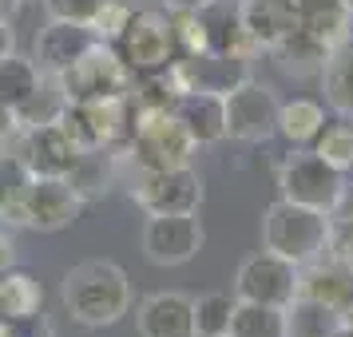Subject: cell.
Returning <instances> with one entry per match:
<instances>
[{"label":"cell","mask_w":353,"mask_h":337,"mask_svg":"<svg viewBox=\"0 0 353 337\" xmlns=\"http://www.w3.org/2000/svg\"><path fill=\"white\" fill-rule=\"evenodd\" d=\"M128 194L143 214H194L203 207V175L191 163L167 167V171H143L128 183Z\"/></svg>","instance_id":"obj_8"},{"label":"cell","mask_w":353,"mask_h":337,"mask_svg":"<svg viewBox=\"0 0 353 337\" xmlns=\"http://www.w3.org/2000/svg\"><path fill=\"white\" fill-rule=\"evenodd\" d=\"M234 298L286 309L298 298V266L286 262L282 254H274V250L246 258L239 266V274H234Z\"/></svg>","instance_id":"obj_11"},{"label":"cell","mask_w":353,"mask_h":337,"mask_svg":"<svg viewBox=\"0 0 353 337\" xmlns=\"http://www.w3.org/2000/svg\"><path fill=\"white\" fill-rule=\"evenodd\" d=\"M115 56L131 68V76L167 72L175 64V32L167 8H131L128 24L112 40Z\"/></svg>","instance_id":"obj_6"},{"label":"cell","mask_w":353,"mask_h":337,"mask_svg":"<svg viewBox=\"0 0 353 337\" xmlns=\"http://www.w3.org/2000/svg\"><path fill=\"white\" fill-rule=\"evenodd\" d=\"M219 337H230V334H219Z\"/></svg>","instance_id":"obj_46"},{"label":"cell","mask_w":353,"mask_h":337,"mask_svg":"<svg viewBox=\"0 0 353 337\" xmlns=\"http://www.w3.org/2000/svg\"><path fill=\"white\" fill-rule=\"evenodd\" d=\"M167 12H199L203 4H210V0H159Z\"/></svg>","instance_id":"obj_41"},{"label":"cell","mask_w":353,"mask_h":337,"mask_svg":"<svg viewBox=\"0 0 353 337\" xmlns=\"http://www.w3.org/2000/svg\"><path fill=\"white\" fill-rule=\"evenodd\" d=\"M330 254L345 258L353 266V194L350 191H345V198L330 214Z\"/></svg>","instance_id":"obj_33"},{"label":"cell","mask_w":353,"mask_h":337,"mask_svg":"<svg viewBox=\"0 0 353 337\" xmlns=\"http://www.w3.org/2000/svg\"><path fill=\"white\" fill-rule=\"evenodd\" d=\"M230 337H286V309L239 302L230 314Z\"/></svg>","instance_id":"obj_30"},{"label":"cell","mask_w":353,"mask_h":337,"mask_svg":"<svg viewBox=\"0 0 353 337\" xmlns=\"http://www.w3.org/2000/svg\"><path fill=\"white\" fill-rule=\"evenodd\" d=\"M135 123V108L128 96L119 99H99V103H64L60 127L72 135V143L80 151L96 147H123Z\"/></svg>","instance_id":"obj_7"},{"label":"cell","mask_w":353,"mask_h":337,"mask_svg":"<svg viewBox=\"0 0 353 337\" xmlns=\"http://www.w3.org/2000/svg\"><path fill=\"white\" fill-rule=\"evenodd\" d=\"M345 4H350V8H353V0H345Z\"/></svg>","instance_id":"obj_45"},{"label":"cell","mask_w":353,"mask_h":337,"mask_svg":"<svg viewBox=\"0 0 353 337\" xmlns=\"http://www.w3.org/2000/svg\"><path fill=\"white\" fill-rule=\"evenodd\" d=\"M135 329L139 337H199L194 334V298L179 289L147 294L135 309Z\"/></svg>","instance_id":"obj_16"},{"label":"cell","mask_w":353,"mask_h":337,"mask_svg":"<svg viewBox=\"0 0 353 337\" xmlns=\"http://www.w3.org/2000/svg\"><path fill=\"white\" fill-rule=\"evenodd\" d=\"M298 294L302 298H314V302L334 305V309H345L353 302V266L345 258H337L325 250L321 258L298 266Z\"/></svg>","instance_id":"obj_18"},{"label":"cell","mask_w":353,"mask_h":337,"mask_svg":"<svg viewBox=\"0 0 353 337\" xmlns=\"http://www.w3.org/2000/svg\"><path fill=\"white\" fill-rule=\"evenodd\" d=\"M83 198L68 178H32V187L24 194V214L20 226H32L40 234H56L80 218Z\"/></svg>","instance_id":"obj_14"},{"label":"cell","mask_w":353,"mask_h":337,"mask_svg":"<svg viewBox=\"0 0 353 337\" xmlns=\"http://www.w3.org/2000/svg\"><path fill=\"white\" fill-rule=\"evenodd\" d=\"M0 151H4V147H0Z\"/></svg>","instance_id":"obj_47"},{"label":"cell","mask_w":353,"mask_h":337,"mask_svg":"<svg viewBox=\"0 0 353 337\" xmlns=\"http://www.w3.org/2000/svg\"><path fill=\"white\" fill-rule=\"evenodd\" d=\"M44 314V286L28 270H0V318H36Z\"/></svg>","instance_id":"obj_25"},{"label":"cell","mask_w":353,"mask_h":337,"mask_svg":"<svg viewBox=\"0 0 353 337\" xmlns=\"http://www.w3.org/2000/svg\"><path fill=\"white\" fill-rule=\"evenodd\" d=\"M64 103H99V99H119L131 92V68L115 56L112 44L96 40L92 48L83 52L76 64H68L60 76H52Z\"/></svg>","instance_id":"obj_5"},{"label":"cell","mask_w":353,"mask_h":337,"mask_svg":"<svg viewBox=\"0 0 353 337\" xmlns=\"http://www.w3.org/2000/svg\"><path fill=\"white\" fill-rule=\"evenodd\" d=\"M0 337H52V325L44 314H36V318H0Z\"/></svg>","instance_id":"obj_37"},{"label":"cell","mask_w":353,"mask_h":337,"mask_svg":"<svg viewBox=\"0 0 353 337\" xmlns=\"http://www.w3.org/2000/svg\"><path fill=\"white\" fill-rule=\"evenodd\" d=\"M103 0H44L48 20H76V24H92Z\"/></svg>","instance_id":"obj_36"},{"label":"cell","mask_w":353,"mask_h":337,"mask_svg":"<svg viewBox=\"0 0 353 337\" xmlns=\"http://www.w3.org/2000/svg\"><path fill=\"white\" fill-rule=\"evenodd\" d=\"M270 52H274V64L282 68L286 76H294V80L321 76V68L330 60V44H321L318 36H310L305 28H290Z\"/></svg>","instance_id":"obj_23"},{"label":"cell","mask_w":353,"mask_h":337,"mask_svg":"<svg viewBox=\"0 0 353 337\" xmlns=\"http://www.w3.org/2000/svg\"><path fill=\"white\" fill-rule=\"evenodd\" d=\"M32 171L24 167L17 151H0V223H17L20 226V214H24V194L32 187Z\"/></svg>","instance_id":"obj_28"},{"label":"cell","mask_w":353,"mask_h":337,"mask_svg":"<svg viewBox=\"0 0 353 337\" xmlns=\"http://www.w3.org/2000/svg\"><path fill=\"white\" fill-rule=\"evenodd\" d=\"M239 20L254 52H270L290 28H298L294 0H239Z\"/></svg>","instance_id":"obj_19"},{"label":"cell","mask_w":353,"mask_h":337,"mask_svg":"<svg viewBox=\"0 0 353 337\" xmlns=\"http://www.w3.org/2000/svg\"><path fill=\"white\" fill-rule=\"evenodd\" d=\"M239 298L234 294H203L194 298V334L199 337H219V334H230V314H234Z\"/></svg>","instance_id":"obj_31"},{"label":"cell","mask_w":353,"mask_h":337,"mask_svg":"<svg viewBox=\"0 0 353 337\" xmlns=\"http://www.w3.org/2000/svg\"><path fill=\"white\" fill-rule=\"evenodd\" d=\"M131 17V0H103V8L96 12V20H92V32L103 40V44H112L115 36H119V28L128 24Z\"/></svg>","instance_id":"obj_35"},{"label":"cell","mask_w":353,"mask_h":337,"mask_svg":"<svg viewBox=\"0 0 353 337\" xmlns=\"http://www.w3.org/2000/svg\"><path fill=\"white\" fill-rule=\"evenodd\" d=\"M179 92H210L226 96L239 83L250 80V60L230 56V52H199V56H175V64L167 68Z\"/></svg>","instance_id":"obj_12"},{"label":"cell","mask_w":353,"mask_h":337,"mask_svg":"<svg viewBox=\"0 0 353 337\" xmlns=\"http://www.w3.org/2000/svg\"><path fill=\"white\" fill-rule=\"evenodd\" d=\"M325 127V108L318 99H290L278 108V135H286L290 147H305Z\"/></svg>","instance_id":"obj_29"},{"label":"cell","mask_w":353,"mask_h":337,"mask_svg":"<svg viewBox=\"0 0 353 337\" xmlns=\"http://www.w3.org/2000/svg\"><path fill=\"white\" fill-rule=\"evenodd\" d=\"M294 12H298V28L318 36L330 48L353 36V8L345 0H294Z\"/></svg>","instance_id":"obj_22"},{"label":"cell","mask_w":353,"mask_h":337,"mask_svg":"<svg viewBox=\"0 0 353 337\" xmlns=\"http://www.w3.org/2000/svg\"><path fill=\"white\" fill-rule=\"evenodd\" d=\"M20 4H24V0H0V20H12L20 12Z\"/></svg>","instance_id":"obj_42"},{"label":"cell","mask_w":353,"mask_h":337,"mask_svg":"<svg viewBox=\"0 0 353 337\" xmlns=\"http://www.w3.org/2000/svg\"><path fill=\"white\" fill-rule=\"evenodd\" d=\"M20 131V123H17V112H12V108H4V103H0V147L8 143V139H12V135H17Z\"/></svg>","instance_id":"obj_38"},{"label":"cell","mask_w":353,"mask_h":337,"mask_svg":"<svg viewBox=\"0 0 353 337\" xmlns=\"http://www.w3.org/2000/svg\"><path fill=\"white\" fill-rule=\"evenodd\" d=\"M68 183L76 187L83 203H96L103 194L128 183V151L123 147H96V151H80V159L72 167Z\"/></svg>","instance_id":"obj_17"},{"label":"cell","mask_w":353,"mask_h":337,"mask_svg":"<svg viewBox=\"0 0 353 337\" xmlns=\"http://www.w3.org/2000/svg\"><path fill=\"white\" fill-rule=\"evenodd\" d=\"M171 32H175V56L207 52V32H203L199 12H171Z\"/></svg>","instance_id":"obj_34"},{"label":"cell","mask_w":353,"mask_h":337,"mask_svg":"<svg viewBox=\"0 0 353 337\" xmlns=\"http://www.w3.org/2000/svg\"><path fill=\"white\" fill-rule=\"evenodd\" d=\"M17 135H20L17 155L24 159V167H28L36 178H68L72 175V167L80 159V147L72 143V135L60 127V119L20 127Z\"/></svg>","instance_id":"obj_13"},{"label":"cell","mask_w":353,"mask_h":337,"mask_svg":"<svg viewBox=\"0 0 353 337\" xmlns=\"http://www.w3.org/2000/svg\"><path fill=\"white\" fill-rule=\"evenodd\" d=\"M262 246L294 266H305L330 250V214L278 198L262 214Z\"/></svg>","instance_id":"obj_2"},{"label":"cell","mask_w":353,"mask_h":337,"mask_svg":"<svg viewBox=\"0 0 353 337\" xmlns=\"http://www.w3.org/2000/svg\"><path fill=\"white\" fill-rule=\"evenodd\" d=\"M278 108L282 99L274 96V88L258 83L254 76L239 83L234 92L223 96V119H226V139L239 143H266L278 135Z\"/></svg>","instance_id":"obj_9"},{"label":"cell","mask_w":353,"mask_h":337,"mask_svg":"<svg viewBox=\"0 0 353 337\" xmlns=\"http://www.w3.org/2000/svg\"><path fill=\"white\" fill-rule=\"evenodd\" d=\"M171 115L179 119V127L191 135L194 147H210L226 139V119H223V96L210 92H179L171 103Z\"/></svg>","instance_id":"obj_20"},{"label":"cell","mask_w":353,"mask_h":337,"mask_svg":"<svg viewBox=\"0 0 353 337\" xmlns=\"http://www.w3.org/2000/svg\"><path fill=\"white\" fill-rule=\"evenodd\" d=\"M337 337H353V329H345V325H341V329H337Z\"/></svg>","instance_id":"obj_44"},{"label":"cell","mask_w":353,"mask_h":337,"mask_svg":"<svg viewBox=\"0 0 353 337\" xmlns=\"http://www.w3.org/2000/svg\"><path fill=\"white\" fill-rule=\"evenodd\" d=\"M199 20H203V32H207V52H230V56H258L254 44L246 40L239 20V0H210L199 8Z\"/></svg>","instance_id":"obj_21"},{"label":"cell","mask_w":353,"mask_h":337,"mask_svg":"<svg viewBox=\"0 0 353 337\" xmlns=\"http://www.w3.org/2000/svg\"><path fill=\"white\" fill-rule=\"evenodd\" d=\"M123 151H128L135 175H143V171H167V167L191 163L194 143L191 135L179 127L171 108H135V123H131Z\"/></svg>","instance_id":"obj_3"},{"label":"cell","mask_w":353,"mask_h":337,"mask_svg":"<svg viewBox=\"0 0 353 337\" xmlns=\"http://www.w3.org/2000/svg\"><path fill=\"white\" fill-rule=\"evenodd\" d=\"M139 246L151 266H187L207 246V230H203L199 210L194 214H147Z\"/></svg>","instance_id":"obj_10"},{"label":"cell","mask_w":353,"mask_h":337,"mask_svg":"<svg viewBox=\"0 0 353 337\" xmlns=\"http://www.w3.org/2000/svg\"><path fill=\"white\" fill-rule=\"evenodd\" d=\"M278 191L286 203L334 214L345 198V171L325 163L314 147H290V155L278 163Z\"/></svg>","instance_id":"obj_4"},{"label":"cell","mask_w":353,"mask_h":337,"mask_svg":"<svg viewBox=\"0 0 353 337\" xmlns=\"http://www.w3.org/2000/svg\"><path fill=\"white\" fill-rule=\"evenodd\" d=\"M99 36L92 32V24H76V20H48L32 44V60L44 76H60L68 64H76L83 52L96 44Z\"/></svg>","instance_id":"obj_15"},{"label":"cell","mask_w":353,"mask_h":337,"mask_svg":"<svg viewBox=\"0 0 353 337\" xmlns=\"http://www.w3.org/2000/svg\"><path fill=\"white\" fill-rule=\"evenodd\" d=\"M17 52V32H12V20H0V60H8Z\"/></svg>","instance_id":"obj_39"},{"label":"cell","mask_w":353,"mask_h":337,"mask_svg":"<svg viewBox=\"0 0 353 337\" xmlns=\"http://www.w3.org/2000/svg\"><path fill=\"white\" fill-rule=\"evenodd\" d=\"M321 88H325V103L353 123V36L330 48V60L321 68Z\"/></svg>","instance_id":"obj_24"},{"label":"cell","mask_w":353,"mask_h":337,"mask_svg":"<svg viewBox=\"0 0 353 337\" xmlns=\"http://www.w3.org/2000/svg\"><path fill=\"white\" fill-rule=\"evenodd\" d=\"M40 83H44V72L36 68L32 56H17L12 52L8 60H0V103L4 108L20 112L40 92Z\"/></svg>","instance_id":"obj_27"},{"label":"cell","mask_w":353,"mask_h":337,"mask_svg":"<svg viewBox=\"0 0 353 337\" xmlns=\"http://www.w3.org/2000/svg\"><path fill=\"white\" fill-rule=\"evenodd\" d=\"M8 266H17V246H12L8 230H0V270H8Z\"/></svg>","instance_id":"obj_40"},{"label":"cell","mask_w":353,"mask_h":337,"mask_svg":"<svg viewBox=\"0 0 353 337\" xmlns=\"http://www.w3.org/2000/svg\"><path fill=\"white\" fill-rule=\"evenodd\" d=\"M60 302L72 321H80L88 329H103L128 318L135 294H131V278L123 274V266H115L108 258H92L64 274Z\"/></svg>","instance_id":"obj_1"},{"label":"cell","mask_w":353,"mask_h":337,"mask_svg":"<svg viewBox=\"0 0 353 337\" xmlns=\"http://www.w3.org/2000/svg\"><path fill=\"white\" fill-rule=\"evenodd\" d=\"M314 151H318L325 163H334L337 171H353V123L337 115V123H325L314 139Z\"/></svg>","instance_id":"obj_32"},{"label":"cell","mask_w":353,"mask_h":337,"mask_svg":"<svg viewBox=\"0 0 353 337\" xmlns=\"http://www.w3.org/2000/svg\"><path fill=\"white\" fill-rule=\"evenodd\" d=\"M341 325H345V329H353V302L341 309Z\"/></svg>","instance_id":"obj_43"},{"label":"cell","mask_w":353,"mask_h":337,"mask_svg":"<svg viewBox=\"0 0 353 337\" xmlns=\"http://www.w3.org/2000/svg\"><path fill=\"white\" fill-rule=\"evenodd\" d=\"M341 329V309L314 298H294L286 305V337H337Z\"/></svg>","instance_id":"obj_26"}]
</instances>
